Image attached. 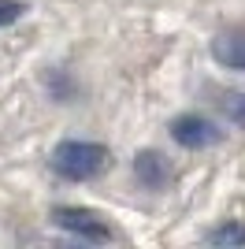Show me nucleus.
Masks as SVG:
<instances>
[{
    "instance_id": "obj_1",
    "label": "nucleus",
    "mask_w": 245,
    "mask_h": 249,
    "mask_svg": "<svg viewBox=\"0 0 245 249\" xmlns=\"http://www.w3.org/2000/svg\"><path fill=\"white\" fill-rule=\"evenodd\" d=\"M108 149L97 145V142H60L52 149V171L67 182H86V178H97L108 167Z\"/></svg>"
},
{
    "instance_id": "obj_2",
    "label": "nucleus",
    "mask_w": 245,
    "mask_h": 249,
    "mask_svg": "<svg viewBox=\"0 0 245 249\" xmlns=\"http://www.w3.org/2000/svg\"><path fill=\"white\" fill-rule=\"evenodd\" d=\"M52 219H56V227H63L67 234H74V238H82V242H112L108 223H104L97 212H89V208L60 205L56 212H52Z\"/></svg>"
},
{
    "instance_id": "obj_3",
    "label": "nucleus",
    "mask_w": 245,
    "mask_h": 249,
    "mask_svg": "<svg viewBox=\"0 0 245 249\" xmlns=\"http://www.w3.org/2000/svg\"><path fill=\"white\" fill-rule=\"evenodd\" d=\"M171 138L182 149H208V145H219L223 130L204 115H178L171 123Z\"/></svg>"
},
{
    "instance_id": "obj_4",
    "label": "nucleus",
    "mask_w": 245,
    "mask_h": 249,
    "mask_svg": "<svg viewBox=\"0 0 245 249\" xmlns=\"http://www.w3.org/2000/svg\"><path fill=\"white\" fill-rule=\"evenodd\" d=\"M215 63H223L230 71H245V30H227L212 41Z\"/></svg>"
},
{
    "instance_id": "obj_5",
    "label": "nucleus",
    "mask_w": 245,
    "mask_h": 249,
    "mask_svg": "<svg viewBox=\"0 0 245 249\" xmlns=\"http://www.w3.org/2000/svg\"><path fill=\"white\" fill-rule=\"evenodd\" d=\"M134 171H138V178H141L149 190H160L163 182L171 178V167H167V160H163L160 153H153V149L138 153V160H134Z\"/></svg>"
},
{
    "instance_id": "obj_6",
    "label": "nucleus",
    "mask_w": 245,
    "mask_h": 249,
    "mask_svg": "<svg viewBox=\"0 0 245 249\" xmlns=\"http://www.w3.org/2000/svg\"><path fill=\"white\" fill-rule=\"evenodd\" d=\"M208 242L219 249H234V246H245V223H238V219H227L223 227H215L212 234H208Z\"/></svg>"
},
{
    "instance_id": "obj_7",
    "label": "nucleus",
    "mask_w": 245,
    "mask_h": 249,
    "mask_svg": "<svg viewBox=\"0 0 245 249\" xmlns=\"http://www.w3.org/2000/svg\"><path fill=\"white\" fill-rule=\"evenodd\" d=\"M219 108H223V115L234 126H245V93H223Z\"/></svg>"
},
{
    "instance_id": "obj_8",
    "label": "nucleus",
    "mask_w": 245,
    "mask_h": 249,
    "mask_svg": "<svg viewBox=\"0 0 245 249\" xmlns=\"http://www.w3.org/2000/svg\"><path fill=\"white\" fill-rule=\"evenodd\" d=\"M22 11H26V4H22V0H0V26H11Z\"/></svg>"
}]
</instances>
